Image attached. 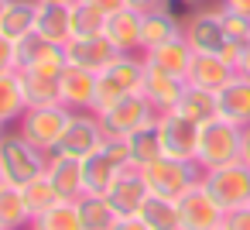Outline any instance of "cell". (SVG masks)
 I'll list each match as a JSON object with an SVG mask.
<instances>
[{
  "label": "cell",
  "instance_id": "6da1fadb",
  "mask_svg": "<svg viewBox=\"0 0 250 230\" xmlns=\"http://www.w3.org/2000/svg\"><path fill=\"white\" fill-rule=\"evenodd\" d=\"M144 72H147V62H144L141 52H134V55H117L113 66L96 76V103H93V114H103V110L113 107L117 100H124V96H130V93H141Z\"/></svg>",
  "mask_w": 250,
  "mask_h": 230
},
{
  "label": "cell",
  "instance_id": "7a4b0ae2",
  "mask_svg": "<svg viewBox=\"0 0 250 230\" xmlns=\"http://www.w3.org/2000/svg\"><path fill=\"white\" fill-rule=\"evenodd\" d=\"M240 151H243V127H240V124H233V120H226V117H216V120H209V124L199 127L195 165H199L202 172L240 161Z\"/></svg>",
  "mask_w": 250,
  "mask_h": 230
},
{
  "label": "cell",
  "instance_id": "3957f363",
  "mask_svg": "<svg viewBox=\"0 0 250 230\" xmlns=\"http://www.w3.org/2000/svg\"><path fill=\"white\" fill-rule=\"evenodd\" d=\"M45 165H48V155L35 148L18 127L4 134V141H0V172L11 185H28L31 179L45 175Z\"/></svg>",
  "mask_w": 250,
  "mask_h": 230
},
{
  "label": "cell",
  "instance_id": "277c9868",
  "mask_svg": "<svg viewBox=\"0 0 250 230\" xmlns=\"http://www.w3.org/2000/svg\"><path fill=\"white\" fill-rule=\"evenodd\" d=\"M141 175H144V185H147L151 196H161V199H175L178 203L192 185H199L202 168L195 161H178V158L161 155L151 165H144Z\"/></svg>",
  "mask_w": 250,
  "mask_h": 230
},
{
  "label": "cell",
  "instance_id": "5b68a950",
  "mask_svg": "<svg viewBox=\"0 0 250 230\" xmlns=\"http://www.w3.org/2000/svg\"><path fill=\"white\" fill-rule=\"evenodd\" d=\"M72 114L76 110H69L65 103H48V107H28L24 110V117L14 124L35 148H42L45 155H52L55 148H59V141H62V134H65V127H69V120H72Z\"/></svg>",
  "mask_w": 250,
  "mask_h": 230
},
{
  "label": "cell",
  "instance_id": "8992f818",
  "mask_svg": "<svg viewBox=\"0 0 250 230\" xmlns=\"http://www.w3.org/2000/svg\"><path fill=\"white\" fill-rule=\"evenodd\" d=\"M199 182H202V185H206V192L219 203V209H223V213L250 203V168H247L243 161L209 168V172H202V179H199Z\"/></svg>",
  "mask_w": 250,
  "mask_h": 230
},
{
  "label": "cell",
  "instance_id": "52a82bcc",
  "mask_svg": "<svg viewBox=\"0 0 250 230\" xmlns=\"http://www.w3.org/2000/svg\"><path fill=\"white\" fill-rule=\"evenodd\" d=\"M96 117H100L106 138H127V134L141 131L144 124H151V120L158 117V110L151 107V100H147L144 93H130V96L117 100L113 107H106V110L96 114Z\"/></svg>",
  "mask_w": 250,
  "mask_h": 230
},
{
  "label": "cell",
  "instance_id": "ba28073f",
  "mask_svg": "<svg viewBox=\"0 0 250 230\" xmlns=\"http://www.w3.org/2000/svg\"><path fill=\"white\" fill-rule=\"evenodd\" d=\"M185 42L192 45L195 55H219L229 42L223 31V4L192 11L185 18Z\"/></svg>",
  "mask_w": 250,
  "mask_h": 230
},
{
  "label": "cell",
  "instance_id": "9c48e42d",
  "mask_svg": "<svg viewBox=\"0 0 250 230\" xmlns=\"http://www.w3.org/2000/svg\"><path fill=\"white\" fill-rule=\"evenodd\" d=\"M103 141H106V131H103L100 117H96L93 110H76L55 151H59V155H69V158L86 161L89 155H96V151L103 148Z\"/></svg>",
  "mask_w": 250,
  "mask_h": 230
},
{
  "label": "cell",
  "instance_id": "30bf717a",
  "mask_svg": "<svg viewBox=\"0 0 250 230\" xmlns=\"http://www.w3.org/2000/svg\"><path fill=\"white\" fill-rule=\"evenodd\" d=\"M154 124H158V134H161V151H165L168 158L195 161V151H199V124H192V120L182 117L178 110L158 114Z\"/></svg>",
  "mask_w": 250,
  "mask_h": 230
},
{
  "label": "cell",
  "instance_id": "8fae6325",
  "mask_svg": "<svg viewBox=\"0 0 250 230\" xmlns=\"http://www.w3.org/2000/svg\"><path fill=\"white\" fill-rule=\"evenodd\" d=\"M178 223L182 230H216L223 223V209L219 203L206 192V185H192L182 199H178Z\"/></svg>",
  "mask_w": 250,
  "mask_h": 230
},
{
  "label": "cell",
  "instance_id": "7c38bea8",
  "mask_svg": "<svg viewBox=\"0 0 250 230\" xmlns=\"http://www.w3.org/2000/svg\"><path fill=\"white\" fill-rule=\"evenodd\" d=\"M65 48L45 42L42 35H28L24 42H18V69H38L48 76H62L65 69Z\"/></svg>",
  "mask_w": 250,
  "mask_h": 230
},
{
  "label": "cell",
  "instance_id": "4fadbf2b",
  "mask_svg": "<svg viewBox=\"0 0 250 230\" xmlns=\"http://www.w3.org/2000/svg\"><path fill=\"white\" fill-rule=\"evenodd\" d=\"M120 52L113 48V42L106 38V35H96V38H72L69 45H65V62L69 66H79V69H89V72H103V69H110L113 66V59H117Z\"/></svg>",
  "mask_w": 250,
  "mask_h": 230
},
{
  "label": "cell",
  "instance_id": "5bb4252c",
  "mask_svg": "<svg viewBox=\"0 0 250 230\" xmlns=\"http://www.w3.org/2000/svg\"><path fill=\"white\" fill-rule=\"evenodd\" d=\"M151 192H147V185H144V175H141V168L137 165H127L117 179H113V185L106 189V199L117 206V213L120 216H137V209L144 206V199H147Z\"/></svg>",
  "mask_w": 250,
  "mask_h": 230
},
{
  "label": "cell",
  "instance_id": "9a60e30c",
  "mask_svg": "<svg viewBox=\"0 0 250 230\" xmlns=\"http://www.w3.org/2000/svg\"><path fill=\"white\" fill-rule=\"evenodd\" d=\"M141 55H144V62L151 69H161V72L178 76V79H188V69H192V59H195V52L185 42V35H178V38H171L165 45H154V48H147Z\"/></svg>",
  "mask_w": 250,
  "mask_h": 230
},
{
  "label": "cell",
  "instance_id": "2e32d148",
  "mask_svg": "<svg viewBox=\"0 0 250 230\" xmlns=\"http://www.w3.org/2000/svg\"><path fill=\"white\" fill-rule=\"evenodd\" d=\"M59 100L69 110H93L96 103V72L79 69V66H65L59 76Z\"/></svg>",
  "mask_w": 250,
  "mask_h": 230
},
{
  "label": "cell",
  "instance_id": "e0dca14e",
  "mask_svg": "<svg viewBox=\"0 0 250 230\" xmlns=\"http://www.w3.org/2000/svg\"><path fill=\"white\" fill-rule=\"evenodd\" d=\"M45 175L52 179V185L59 189L62 199H83L86 196V172H83V161L79 158H69V155H59L52 151L48 155V165H45Z\"/></svg>",
  "mask_w": 250,
  "mask_h": 230
},
{
  "label": "cell",
  "instance_id": "ac0fdd59",
  "mask_svg": "<svg viewBox=\"0 0 250 230\" xmlns=\"http://www.w3.org/2000/svg\"><path fill=\"white\" fill-rule=\"evenodd\" d=\"M141 28H144V14L130 11V7H120L106 18V38L113 42V48L120 55H134V52H144L141 45Z\"/></svg>",
  "mask_w": 250,
  "mask_h": 230
},
{
  "label": "cell",
  "instance_id": "d6986e66",
  "mask_svg": "<svg viewBox=\"0 0 250 230\" xmlns=\"http://www.w3.org/2000/svg\"><path fill=\"white\" fill-rule=\"evenodd\" d=\"M185 86H188L185 79H178V76H168V72H161V69H151V66H147L141 93L151 100V107H154L158 114H165V110H175V107H178V100H182Z\"/></svg>",
  "mask_w": 250,
  "mask_h": 230
},
{
  "label": "cell",
  "instance_id": "ffe728a7",
  "mask_svg": "<svg viewBox=\"0 0 250 230\" xmlns=\"http://www.w3.org/2000/svg\"><path fill=\"white\" fill-rule=\"evenodd\" d=\"M35 35L65 48L72 42V4H38Z\"/></svg>",
  "mask_w": 250,
  "mask_h": 230
},
{
  "label": "cell",
  "instance_id": "44dd1931",
  "mask_svg": "<svg viewBox=\"0 0 250 230\" xmlns=\"http://www.w3.org/2000/svg\"><path fill=\"white\" fill-rule=\"evenodd\" d=\"M178 35H185V18H178L168 4L158 7V11H151V14H144V28H141L144 52L154 48V45H165V42H171Z\"/></svg>",
  "mask_w": 250,
  "mask_h": 230
},
{
  "label": "cell",
  "instance_id": "7402d4cb",
  "mask_svg": "<svg viewBox=\"0 0 250 230\" xmlns=\"http://www.w3.org/2000/svg\"><path fill=\"white\" fill-rule=\"evenodd\" d=\"M216 100H219V117L240 124V127L250 124V79H247V76L236 72V76L216 93Z\"/></svg>",
  "mask_w": 250,
  "mask_h": 230
},
{
  "label": "cell",
  "instance_id": "603a6c76",
  "mask_svg": "<svg viewBox=\"0 0 250 230\" xmlns=\"http://www.w3.org/2000/svg\"><path fill=\"white\" fill-rule=\"evenodd\" d=\"M236 76V69L223 59V55H195L192 59V69H188V79L185 83H192V86H202V90H212V93H219L229 79Z\"/></svg>",
  "mask_w": 250,
  "mask_h": 230
},
{
  "label": "cell",
  "instance_id": "cb8c5ba5",
  "mask_svg": "<svg viewBox=\"0 0 250 230\" xmlns=\"http://www.w3.org/2000/svg\"><path fill=\"white\" fill-rule=\"evenodd\" d=\"M35 21H38V0H7L4 14H0V31L11 42H24L28 35H35Z\"/></svg>",
  "mask_w": 250,
  "mask_h": 230
},
{
  "label": "cell",
  "instance_id": "d4e9b609",
  "mask_svg": "<svg viewBox=\"0 0 250 230\" xmlns=\"http://www.w3.org/2000/svg\"><path fill=\"white\" fill-rule=\"evenodd\" d=\"M31 220H35V213L24 199V189L7 182L0 189V230H28Z\"/></svg>",
  "mask_w": 250,
  "mask_h": 230
},
{
  "label": "cell",
  "instance_id": "484cf974",
  "mask_svg": "<svg viewBox=\"0 0 250 230\" xmlns=\"http://www.w3.org/2000/svg\"><path fill=\"white\" fill-rule=\"evenodd\" d=\"M175 110H178L182 117H188L192 124L202 127V124H209V120L219 117V100H216L212 90H202V86H192V83H188Z\"/></svg>",
  "mask_w": 250,
  "mask_h": 230
},
{
  "label": "cell",
  "instance_id": "4316f807",
  "mask_svg": "<svg viewBox=\"0 0 250 230\" xmlns=\"http://www.w3.org/2000/svg\"><path fill=\"white\" fill-rule=\"evenodd\" d=\"M28 110L24 100V86H21V72H0V124H18Z\"/></svg>",
  "mask_w": 250,
  "mask_h": 230
},
{
  "label": "cell",
  "instance_id": "83f0119b",
  "mask_svg": "<svg viewBox=\"0 0 250 230\" xmlns=\"http://www.w3.org/2000/svg\"><path fill=\"white\" fill-rule=\"evenodd\" d=\"M18 72H21V86H24L28 107L62 103L59 100V76H48V72H38V69H18Z\"/></svg>",
  "mask_w": 250,
  "mask_h": 230
},
{
  "label": "cell",
  "instance_id": "f1b7e54d",
  "mask_svg": "<svg viewBox=\"0 0 250 230\" xmlns=\"http://www.w3.org/2000/svg\"><path fill=\"white\" fill-rule=\"evenodd\" d=\"M28 230H86V223H83L79 203L62 199V203H55L52 209L38 213V216L31 220V227H28Z\"/></svg>",
  "mask_w": 250,
  "mask_h": 230
},
{
  "label": "cell",
  "instance_id": "f546056e",
  "mask_svg": "<svg viewBox=\"0 0 250 230\" xmlns=\"http://www.w3.org/2000/svg\"><path fill=\"white\" fill-rule=\"evenodd\" d=\"M76 203H79V213H83L86 230H110V227L120 220L117 206H113L103 192H86V196L76 199Z\"/></svg>",
  "mask_w": 250,
  "mask_h": 230
},
{
  "label": "cell",
  "instance_id": "4dcf8cb0",
  "mask_svg": "<svg viewBox=\"0 0 250 230\" xmlns=\"http://www.w3.org/2000/svg\"><path fill=\"white\" fill-rule=\"evenodd\" d=\"M124 141H127V148H130V161H134L137 168H144V165H151L154 158L165 155V151H161V134H158V124H154V120L144 124L141 131L127 134Z\"/></svg>",
  "mask_w": 250,
  "mask_h": 230
},
{
  "label": "cell",
  "instance_id": "1f68e13d",
  "mask_svg": "<svg viewBox=\"0 0 250 230\" xmlns=\"http://www.w3.org/2000/svg\"><path fill=\"white\" fill-rule=\"evenodd\" d=\"M137 216L144 220L147 230H182V223H178V203L175 199L147 196L144 206L137 209Z\"/></svg>",
  "mask_w": 250,
  "mask_h": 230
},
{
  "label": "cell",
  "instance_id": "d6a6232c",
  "mask_svg": "<svg viewBox=\"0 0 250 230\" xmlns=\"http://www.w3.org/2000/svg\"><path fill=\"white\" fill-rule=\"evenodd\" d=\"M106 18L100 7L86 4V0H76L72 4V38H96L106 35Z\"/></svg>",
  "mask_w": 250,
  "mask_h": 230
},
{
  "label": "cell",
  "instance_id": "836d02e7",
  "mask_svg": "<svg viewBox=\"0 0 250 230\" xmlns=\"http://www.w3.org/2000/svg\"><path fill=\"white\" fill-rule=\"evenodd\" d=\"M21 189H24V199H28V206H31L35 216L45 213V209H52L55 203H62V196H59V189L52 185L48 175H38V179H31V182L21 185Z\"/></svg>",
  "mask_w": 250,
  "mask_h": 230
},
{
  "label": "cell",
  "instance_id": "e575fe53",
  "mask_svg": "<svg viewBox=\"0 0 250 230\" xmlns=\"http://www.w3.org/2000/svg\"><path fill=\"white\" fill-rule=\"evenodd\" d=\"M223 31H226V38H229V42L247 45V42H250V18H243V14L226 11V7H223Z\"/></svg>",
  "mask_w": 250,
  "mask_h": 230
},
{
  "label": "cell",
  "instance_id": "d590c367",
  "mask_svg": "<svg viewBox=\"0 0 250 230\" xmlns=\"http://www.w3.org/2000/svg\"><path fill=\"white\" fill-rule=\"evenodd\" d=\"M219 227L223 230H250V203L247 206H236V209H226Z\"/></svg>",
  "mask_w": 250,
  "mask_h": 230
},
{
  "label": "cell",
  "instance_id": "8d00e7d4",
  "mask_svg": "<svg viewBox=\"0 0 250 230\" xmlns=\"http://www.w3.org/2000/svg\"><path fill=\"white\" fill-rule=\"evenodd\" d=\"M18 69V42H11L0 31V72H14Z\"/></svg>",
  "mask_w": 250,
  "mask_h": 230
},
{
  "label": "cell",
  "instance_id": "74e56055",
  "mask_svg": "<svg viewBox=\"0 0 250 230\" xmlns=\"http://www.w3.org/2000/svg\"><path fill=\"white\" fill-rule=\"evenodd\" d=\"M165 4H168V0H127V7L137 11V14H151V11H158Z\"/></svg>",
  "mask_w": 250,
  "mask_h": 230
},
{
  "label": "cell",
  "instance_id": "f35d334b",
  "mask_svg": "<svg viewBox=\"0 0 250 230\" xmlns=\"http://www.w3.org/2000/svg\"><path fill=\"white\" fill-rule=\"evenodd\" d=\"M110 230H147V227H144V220H141V216H120Z\"/></svg>",
  "mask_w": 250,
  "mask_h": 230
},
{
  "label": "cell",
  "instance_id": "ab89813d",
  "mask_svg": "<svg viewBox=\"0 0 250 230\" xmlns=\"http://www.w3.org/2000/svg\"><path fill=\"white\" fill-rule=\"evenodd\" d=\"M86 4H93V7H100L103 14H113V11H120V7H127V0H86Z\"/></svg>",
  "mask_w": 250,
  "mask_h": 230
},
{
  "label": "cell",
  "instance_id": "60d3db41",
  "mask_svg": "<svg viewBox=\"0 0 250 230\" xmlns=\"http://www.w3.org/2000/svg\"><path fill=\"white\" fill-rule=\"evenodd\" d=\"M219 4H223L226 11H236V14L250 18V0H219Z\"/></svg>",
  "mask_w": 250,
  "mask_h": 230
},
{
  "label": "cell",
  "instance_id": "b9f144b4",
  "mask_svg": "<svg viewBox=\"0 0 250 230\" xmlns=\"http://www.w3.org/2000/svg\"><path fill=\"white\" fill-rule=\"evenodd\" d=\"M236 72L250 79V42H247V45H243V52H240V62H236Z\"/></svg>",
  "mask_w": 250,
  "mask_h": 230
},
{
  "label": "cell",
  "instance_id": "7bdbcfd3",
  "mask_svg": "<svg viewBox=\"0 0 250 230\" xmlns=\"http://www.w3.org/2000/svg\"><path fill=\"white\" fill-rule=\"evenodd\" d=\"M240 161L250 168V124L243 127V151H240Z\"/></svg>",
  "mask_w": 250,
  "mask_h": 230
},
{
  "label": "cell",
  "instance_id": "ee69618b",
  "mask_svg": "<svg viewBox=\"0 0 250 230\" xmlns=\"http://www.w3.org/2000/svg\"><path fill=\"white\" fill-rule=\"evenodd\" d=\"M38 4H76V0H38Z\"/></svg>",
  "mask_w": 250,
  "mask_h": 230
},
{
  "label": "cell",
  "instance_id": "f6af8a7d",
  "mask_svg": "<svg viewBox=\"0 0 250 230\" xmlns=\"http://www.w3.org/2000/svg\"><path fill=\"white\" fill-rule=\"evenodd\" d=\"M178 4H185V7H188V4H202V0H178Z\"/></svg>",
  "mask_w": 250,
  "mask_h": 230
},
{
  "label": "cell",
  "instance_id": "bcb514c9",
  "mask_svg": "<svg viewBox=\"0 0 250 230\" xmlns=\"http://www.w3.org/2000/svg\"><path fill=\"white\" fill-rule=\"evenodd\" d=\"M4 134H7V124H0V141H4Z\"/></svg>",
  "mask_w": 250,
  "mask_h": 230
},
{
  "label": "cell",
  "instance_id": "7dc6e473",
  "mask_svg": "<svg viewBox=\"0 0 250 230\" xmlns=\"http://www.w3.org/2000/svg\"><path fill=\"white\" fill-rule=\"evenodd\" d=\"M4 185H7V179H4V172H0V189H4Z\"/></svg>",
  "mask_w": 250,
  "mask_h": 230
},
{
  "label": "cell",
  "instance_id": "c3c4849f",
  "mask_svg": "<svg viewBox=\"0 0 250 230\" xmlns=\"http://www.w3.org/2000/svg\"><path fill=\"white\" fill-rule=\"evenodd\" d=\"M4 7H7V0H0V14H4Z\"/></svg>",
  "mask_w": 250,
  "mask_h": 230
},
{
  "label": "cell",
  "instance_id": "681fc988",
  "mask_svg": "<svg viewBox=\"0 0 250 230\" xmlns=\"http://www.w3.org/2000/svg\"><path fill=\"white\" fill-rule=\"evenodd\" d=\"M216 230H223V227H216Z\"/></svg>",
  "mask_w": 250,
  "mask_h": 230
}]
</instances>
